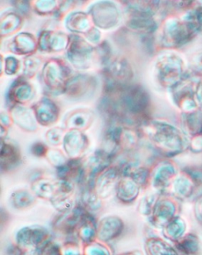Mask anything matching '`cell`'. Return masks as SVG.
<instances>
[{"label":"cell","instance_id":"obj_2","mask_svg":"<svg viewBox=\"0 0 202 255\" xmlns=\"http://www.w3.org/2000/svg\"><path fill=\"white\" fill-rule=\"evenodd\" d=\"M111 221L106 219L100 222L97 229V237L103 242H108L119 237L123 230V225L121 222H115V224L110 223Z\"/></svg>","mask_w":202,"mask_h":255},{"label":"cell","instance_id":"obj_3","mask_svg":"<svg viewBox=\"0 0 202 255\" xmlns=\"http://www.w3.org/2000/svg\"><path fill=\"white\" fill-rule=\"evenodd\" d=\"M76 233L85 244H91L95 242V239L97 236V229L92 220L84 218L81 219Z\"/></svg>","mask_w":202,"mask_h":255},{"label":"cell","instance_id":"obj_5","mask_svg":"<svg viewBox=\"0 0 202 255\" xmlns=\"http://www.w3.org/2000/svg\"><path fill=\"white\" fill-rule=\"evenodd\" d=\"M62 255H81L79 247L75 243L70 242L65 244L62 248Z\"/></svg>","mask_w":202,"mask_h":255},{"label":"cell","instance_id":"obj_8","mask_svg":"<svg viewBox=\"0 0 202 255\" xmlns=\"http://www.w3.org/2000/svg\"><path fill=\"white\" fill-rule=\"evenodd\" d=\"M142 255V253H141V252H129V253L122 254V255Z\"/></svg>","mask_w":202,"mask_h":255},{"label":"cell","instance_id":"obj_7","mask_svg":"<svg viewBox=\"0 0 202 255\" xmlns=\"http://www.w3.org/2000/svg\"><path fill=\"white\" fill-rule=\"evenodd\" d=\"M41 254L40 249H35L26 251L25 253L21 254V255H41Z\"/></svg>","mask_w":202,"mask_h":255},{"label":"cell","instance_id":"obj_6","mask_svg":"<svg viewBox=\"0 0 202 255\" xmlns=\"http://www.w3.org/2000/svg\"><path fill=\"white\" fill-rule=\"evenodd\" d=\"M43 249L41 255H62L59 247L51 243H47Z\"/></svg>","mask_w":202,"mask_h":255},{"label":"cell","instance_id":"obj_1","mask_svg":"<svg viewBox=\"0 0 202 255\" xmlns=\"http://www.w3.org/2000/svg\"><path fill=\"white\" fill-rule=\"evenodd\" d=\"M49 238V233L45 228L40 226H31L24 228L17 233L16 240L17 246L21 249L26 251L40 249V245H44V243Z\"/></svg>","mask_w":202,"mask_h":255},{"label":"cell","instance_id":"obj_4","mask_svg":"<svg viewBox=\"0 0 202 255\" xmlns=\"http://www.w3.org/2000/svg\"><path fill=\"white\" fill-rule=\"evenodd\" d=\"M85 248L86 249L84 250V255H110L108 249L97 243L88 244Z\"/></svg>","mask_w":202,"mask_h":255}]
</instances>
